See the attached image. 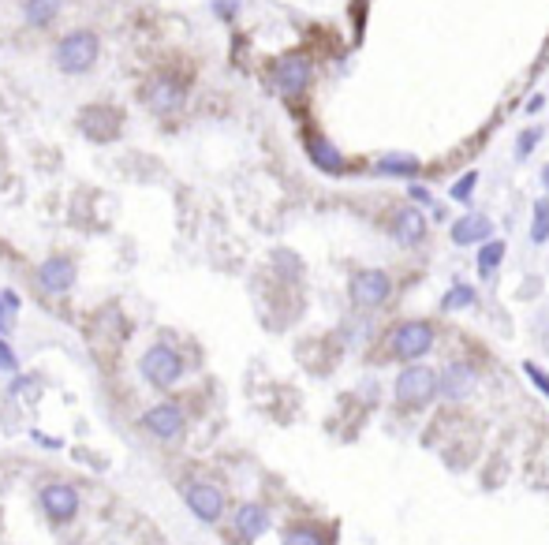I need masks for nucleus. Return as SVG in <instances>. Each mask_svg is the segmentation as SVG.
I'll return each mask as SVG.
<instances>
[{
  "label": "nucleus",
  "instance_id": "6e6552de",
  "mask_svg": "<svg viewBox=\"0 0 549 545\" xmlns=\"http://www.w3.org/2000/svg\"><path fill=\"white\" fill-rule=\"evenodd\" d=\"M183 497H187V509L199 516L202 523H217L221 512H224V493L213 482H191Z\"/></svg>",
  "mask_w": 549,
  "mask_h": 545
},
{
  "label": "nucleus",
  "instance_id": "9b49d317",
  "mask_svg": "<svg viewBox=\"0 0 549 545\" xmlns=\"http://www.w3.org/2000/svg\"><path fill=\"white\" fill-rule=\"evenodd\" d=\"M75 277H78V269H75V262H71V258H64V254L46 258L42 265H37V284H42L46 292H53V295L71 292Z\"/></svg>",
  "mask_w": 549,
  "mask_h": 545
},
{
  "label": "nucleus",
  "instance_id": "0eeeda50",
  "mask_svg": "<svg viewBox=\"0 0 549 545\" xmlns=\"http://www.w3.org/2000/svg\"><path fill=\"white\" fill-rule=\"evenodd\" d=\"M430 347H434V329L426 322H404L392 333V355H400V359H419Z\"/></svg>",
  "mask_w": 549,
  "mask_h": 545
},
{
  "label": "nucleus",
  "instance_id": "c85d7f7f",
  "mask_svg": "<svg viewBox=\"0 0 549 545\" xmlns=\"http://www.w3.org/2000/svg\"><path fill=\"white\" fill-rule=\"evenodd\" d=\"M411 199L415 202H430V190L426 187H411Z\"/></svg>",
  "mask_w": 549,
  "mask_h": 545
},
{
  "label": "nucleus",
  "instance_id": "4468645a",
  "mask_svg": "<svg viewBox=\"0 0 549 545\" xmlns=\"http://www.w3.org/2000/svg\"><path fill=\"white\" fill-rule=\"evenodd\" d=\"M490 231H493L490 217H482V213H467V217H460V221L452 224V243H456V247L482 243V240H490Z\"/></svg>",
  "mask_w": 549,
  "mask_h": 545
},
{
  "label": "nucleus",
  "instance_id": "a878e982",
  "mask_svg": "<svg viewBox=\"0 0 549 545\" xmlns=\"http://www.w3.org/2000/svg\"><path fill=\"white\" fill-rule=\"evenodd\" d=\"M523 370H527V377H531V381H534V385H538V388H542V393H545V396H549V374H542V370H538V366H534V363H527V366H523Z\"/></svg>",
  "mask_w": 549,
  "mask_h": 545
},
{
  "label": "nucleus",
  "instance_id": "39448f33",
  "mask_svg": "<svg viewBox=\"0 0 549 545\" xmlns=\"http://www.w3.org/2000/svg\"><path fill=\"white\" fill-rule=\"evenodd\" d=\"M351 303L356 306H363V310H370V306H381L385 299H388V292H392V281L385 277L381 269H363V272H356L351 277Z\"/></svg>",
  "mask_w": 549,
  "mask_h": 545
},
{
  "label": "nucleus",
  "instance_id": "2f4dec72",
  "mask_svg": "<svg viewBox=\"0 0 549 545\" xmlns=\"http://www.w3.org/2000/svg\"><path fill=\"white\" fill-rule=\"evenodd\" d=\"M542 180H545V190H549V169H545V172H542Z\"/></svg>",
  "mask_w": 549,
  "mask_h": 545
},
{
  "label": "nucleus",
  "instance_id": "2eb2a0df",
  "mask_svg": "<svg viewBox=\"0 0 549 545\" xmlns=\"http://www.w3.org/2000/svg\"><path fill=\"white\" fill-rule=\"evenodd\" d=\"M392 236H397L404 247H415L422 236H426V217L419 210H397V217H392Z\"/></svg>",
  "mask_w": 549,
  "mask_h": 545
},
{
  "label": "nucleus",
  "instance_id": "393cba45",
  "mask_svg": "<svg viewBox=\"0 0 549 545\" xmlns=\"http://www.w3.org/2000/svg\"><path fill=\"white\" fill-rule=\"evenodd\" d=\"M542 139V128H531V131H523L520 135V146H516V158H527V153L534 149V142Z\"/></svg>",
  "mask_w": 549,
  "mask_h": 545
},
{
  "label": "nucleus",
  "instance_id": "bb28decb",
  "mask_svg": "<svg viewBox=\"0 0 549 545\" xmlns=\"http://www.w3.org/2000/svg\"><path fill=\"white\" fill-rule=\"evenodd\" d=\"M16 366H19V363H16V352H12L5 340H0V370H16Z\"/></svg>",
  "mask_w": 549,
  "mask_h": 545
},
{
  "label": "nucleus",
  "instance_id": "5701e85b",
  "mask_svg": "<svg viewBox=\"0 0 549 545\" xmlns=\"http://www.w3.org/2000/svg\"><path fill=\"white\" fill-rule=\"evenodd\" d=\"M475 183H479V172H463V176L452 183V199H456V202H467L471 194H475Z\"/></svg>",
  "mask_w": 549,
  "mask_h": 545
},
{
  "label": "nucleus",
  "instance_id": "a211bd4d",
  "mask_svg": "<svg viewBox=\"0 0 549 545\" xmlns=\"http://www.w3.org/2000/svg\"><path fill=\"white\" fill-rule=\"evenodd\" d=\"M269 527V516H265V509H258V504H243L240 512H235V530H240L243 538H262V530Z\"/></svg>",
  "mask_w": 549,
  "mask_h": 545
},
{
  "label": "nucleus",
  "instance_id": "20e7f679",
  "mask_svg": "<svg viewBox=\"0 0 549 545\" xmlns=\"http://www.w3.org/2000/svg\"><path fill=\"white\" fill-rule=\"evenodd\" d=\"M78 128H83V135L94 142H109V139H120L124 116L112 105H90V108L78 112Z\"/></svg>",
  "mask_w": 549,
  "mask_h": 545
},
{
  "label": "nucleus",
  "instance_id": "f03ea898",
  "mask_svg": "<svg viewBox=\"0 0 549 545\" xmlns=\"http://www.w3.org/2000/svg\"><path fill=\"white\" fill-rule=\"evenodd\" d=\"M139 370H142V377L153 388H172L180 381V374H183V359H180V352H172L169 344H153L139 359Z\"/></svg>",
  "mask_w": 549,
  "mask_h": 545
},
{
  "label": "nucleus",
  "instance_id": "b1692460",
  "mask_svg": "<svg viewBox=\"0 0 549 545\" xmlns=\"http://www.w3.org/2000/svg\"><path fill=\"white\" fill-rule=\"evenodd\" d=\"M285 545H322V534L318 530H288Z\"/></svg>",
  "mask_w": 549,
  "mask_h": 545
},
{
  "label": "nucleus",
  "instance_id": "412c9836",
  "mask_svg": "<svg viewBox=\"0 0 549 545\" xmlns=\"http://www.w3.org/2000/svg\"><path fill=\"white\" fill-rule=\"evenodd\" d=\"M501 258H504V243H501V240H490V243L479 251V272H482V277H490V272L501 265Z\"/></svg>",
  "mask_w": 549,
  "mask_h": 545
},
{
  "label": "nucleus",
  "instance_id": "f257e3e1",
  "mask_svg": "<svg viewBox=\"0 0 549 545\" xmlns=\"http://www.w3.org/2000/svg\"><path fill=\"white\" fill-rule=\"evenodd\" d=\"M98 57H101V37L94 30H71L53 49V60L64 75H87L98 64Z\"/></svg>",
  "mask_w": 549,
  "mask_h": 545
},
{
  "label": "nucleus",
  "instance_id": "1a4fd4ad",
  "mask_svg": "<svg viewBox=\"0 0 549 545\" xmlns=\"http://www.w3.org/2000/svg\"><path fill=\"white\" fill-rule=\"evenodd\" d=\"M146 105L157 116H172L183 108V87L172 79V75H157V79L146 83Z\"/></svg>",
  "mask_w": 549,
  "mask_h": 545
},
{
  "label": "nucleus",
  "instance_id": "dca6fc26",
  "mask_svg": "<svg viewBox=\"0 0 549 545\" xmlns=\"http://www.w3.org/2000/svg\"><path fill=\"white\" fill-rule=\"evenodd\" d=\"M306 153L314 158V165L326 169V172H340V169H344L340 149H337L329 139H322V135H310V139H306Z\"/></svg>",
  "mask_w": 549,
  "mask_h": 545
},
{
  "label": "nucleus",
  "instance_id": "f3484780",
  "mask_svg": "<svg viewBox=\"0 0 549 545\" xmlns=\"http://www.w3.org/2000/svg\"><path fill=\"white\" fill-rule=\"evenodd\" d=\"M60 12H64V0H23L26 26H49Z\"/></svg>",
  "mask_w": 549,
  "mask_h": 545
},
{
  "label": "nucleus",
  "instance_id": "c756f323",
  "mask_svg": "<svg viewBox=\"0 0 549 545\" xmlns=\"http://www.w3.org/2000/svg\"><path fill=\"white\" fill-rule=\"evenodd\" d=\"M542 344H545V352H549V318L542 322Z\"/></svg>",
  "mask_w": 549,
  "mask_h": 545
},
{
  "label": "nucleus",
  "instance_id": "aec40b11",
  "mask_svg": "<svg viewBox=\"0 0 549 545\" xmlns=\"http://www.w3.org/2000/svg\"><path fill=\"white\" fill-rule=\"evenodd\" d=\"M549 240V199L534 202V224H531V243H545Z\"/></svg>",
  "mask_w": 549,
  "mask_h": 545
},
{
  "label": "nucleus",
  "instance_id": "6ab92c4d",
  "mask_svg": "<svg viewBox=\"0 0 549 545\" xmlns=\"http://www.w3.org/2000/svg\"><path fill=\"white\" fill-rule=\"evenodd\" d=\"M419 169H422V161L411 158V153H388V158L378 161V172H385V176H419Z\"/></svg>",
  "mask_w": 549,
  "mask_h": 545
},
{
  "label": "nucleus",
  "instance_id": "ddd939ff",
  "mask_svg": "<svg viewBox=\"0 0 549 545\" xmlns=\"http://www.w3.org/2000/svg\"><path fill=\"white\" fill-rule=\"evenodd\" d=\"M471 388H475V370H471L467 363H452L445 366V374L438 377V393L445 400H467Z\"/></svg>",
  "mask_w": 549,
  "mask_h": 545
},
{
  "label": "nucleus",
  "instance_id": "9d476101",
  "mask_svg": "<svg viewBox=\"0 0 549 545\" xmlns=\"http://www.w3.org/2000/svg\"><path fill=\"white\" fill-rule=\"evenodd\" d=\"M142 426L157 441H176L183 434V411L176 404H157L142 415Z\"/></svg>",
  "mask_w": 549,
  "mask_h": 545
},
{
  "label": "nucleus",
  "instance_id": "cd10ccee",
  "mask_svg": "<svg viewBox=\"0 0 549 545\" xmlns=\"http://www.w3.org/2000/svg\"><path fill=\"white\" fill-rule=\"evenodd\" d=\"M213 8H217V15H221V19H228V15L240 12V0H217Z\"/></svg>",
  "mask_w": 549,
  "mask_h": 545
},
{
  "label": "nucleus",
  "instance_id": "7ed1b4c3",
  "mask_svg": "<svg viewBox=\"0 0 549 545\" xmlns=\"http://www.w3.org/2000/svg\"><path fill=\"white\" fill-rule=\"evenodd\" d=\"M273 79H277L281 94L299 98L310 87V79H314V64H310L306 53H288V57H281L277 64H273Z\"/></svg>",
  "mask_w": 549,
  "mask_h": 545
},
{
  "label": "nucleus",
  "instance_id": "423d86ee",
  "mask_svg": "<svg viewBox=\"0 0 549 545\" xmlns=\"http://www.w3.org/2000/svg\"><path fill=\"white\" fill-rule=\"evenodd\" d=\"M438 393V374L430 366H408L397 377V400L400 404H426Z\"/></svg>",
  "mask_w": 549,
  "mask_h": 545
},
{
  "label": "nucleus",
  "instance_id": "4be33fe9",
  "mask_svg": "<svg viewBox=\"0 0 549 545\" xmlns=\"http://www.w3.org/2000/svg\"><path fill=\"white\" fill-rule=\"evenodd\" d=\"M471 303H475V288H467V284L449 288V295L441 299V306H445V310H463V306H471Z\"/></svg>",
  "mask_w": 549,
  "mask_h": 545
},
{
  "label": "nucleus",
  "instance_id": "7c9ffc66",
  "mask_svg": "<svg viewBox=\"0 0 549 545\" xmlns=\"http://www.w3.org/2000/svg\"><path fill=\"white\" fill-rule=\"evenodd\" d=\"M5 310H8V303H5V292H0V318H5Z\"/></svg>",
  "mask_w": 549,
  "mask_h": 545
},
{
  "label": "nucleus",
  "instance_id": "f8f14e48",
  "mask_svg": "<svg viewBox=\"0 0 549 545\" xmlns=\"http://www.w3.org/2000/svg\"><path fill=\"white\" fill-rule=\"evenodd\" d=\"M42 509H46V516H49L53 523H67V519H75V512H78V493H75L67 482H49V486L42 489Z\"/></svg>",
  "mask_w": 549,
  "mask_h": 545
}]
</instances>
